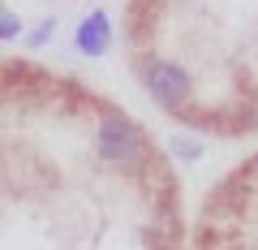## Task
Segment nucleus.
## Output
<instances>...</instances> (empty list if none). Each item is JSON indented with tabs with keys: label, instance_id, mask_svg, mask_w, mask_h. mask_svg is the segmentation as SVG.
<instances>
[{
	"label": "nucleus",
	"instance_id": "f257e3e1",
	"mask_svg": "<svg viewBox=\"0 0 258 250\" xmlns=\"http://www.w3.org/2000/svg\"><path fill=\"white\" fill-rule=\"evenodd\" d=\"M95 147H99L103 160H112V164H129V160L142 156V130L134 125L129 117H108L99 125V134H95Z\"/></svg>",
	"mask_w": 258,
	"mask_h": 250
},
{
	"label": "nucleus",
	"instance_id": "20e7f679",
	"mask_svg": "<svg viewBox=\"0 0 258 250\" xmlns=\"http://www.w3.org/2000/svg\"><path fill=\"white\" fill-rule=\"evenodd\" d=\"M18 35H22V22H18V13L0 9V39H18Z\"/></svg>",
	"mask_w": 258,
	"mask_h": 250
},
{
	"label": "nucleus",
	"instance_id": "423d86ee",
	"mask_svg": "<svg viewBox=\"0 0 258 250\" xmlns=\"http://www.w3.org/2000/svg\"><path fill=\"white\" fill-rule=\"evenodd\" d=\"M254 177H258V160H254Z\"/></svg>",
	"mask_w": 258,
	"mask_h": 250
},
{
	"label": "nucleus",
	"instance_id": "f03ea898",
	"mask_svg": "<svg viewBox=\"0 0 258 250\" xmlns=\"http://www.w3.org/2000/svg\"><path fill=\"white\" fill-rule=\"evenodd\" d=\"M142 82H147L151 99H159L164 108H181V104L189 99V91H194L189 74H185L181 65H172V61H151Z\"/></svg>",
	"mask_w": 258,
	"mask_h": 250
},
{
	"label": "nucleus",
	"instance_id": "39448f33",
	"mask_svg": "<svg viewBox=\"0 0 258 250\" xmlns=\"http://www.w3.org/2000/svg\"><path fill=\"white\" fill-rule=\"evenodd\" d=\"M52 30H56V22H52V18H43L35 30H30V43H35V47H39V43H47V39H52Z\"/></svg>",
	"mask_w": 258,
	"mask_h": 250
},
{
	"label": "nucleus",
	"instance_id": "7ed1b4c3",
	"mask_svg": "<svg viewBox=\"0 0 258 250\" xmlns=\"http://www.w3.org/2000/svg\"><path fill=\"white\" fill-rule=\"evenodd\" d=\"M108 43H112V22H108V13H91V18L78 26V52L103 56V52H108Z\"/></svg>",
	"mask_w": 258,
	"mask_h": 250
}]
</instances>
